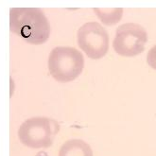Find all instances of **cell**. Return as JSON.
Masks as SVG:
<instances>
[{"mask_svg":"<svg viewBox=\"0 0 156 156\" xmlns=\"http://www.w3.org/2000/svg\"><path fill=\"white\" fill-rule=\"evenodd\" d=\"M10 30L27 44L40 45L48 41L51 26L45 13L39 8H12Z\"/></svg>","mask_w":156,"mask_h":156,"instance_id":"cell-1","label":"cell"},{"mask_svg":"<svg viewBox=\"0 0 156 156\" xmlns=\"http://www.w3.org/2000/svg\"><path fill=\"white\" fill-rule=\"evenodd\" d=\"M84 57L72 47H56L48 56V72L58 82L67 83L78 79L84 68Z\"/></svg>","mask_w":156,"mask_h":156,"instance_id":"cell-2","label":"cell"},{"mask_svg":"<svg viewBox=\"0 0 156 156\" xmlns=\"http://www.w3.org/2000/svg\"><path fill=\"white\" fill-rule=\"evenodd\" d=\"M56 120L47 116H33L25 120L18 129L20 142L30 149H47L52 146L59 133Z\"/></svg>","mask_w":156,"mask_h":156,"instance_id":"cell-3","label":"cell"},{"mask_svg":"<svg viewBox=\"0 0 156 156\" xmlns=\"http://www.w3.org/2000/svg\"><path fill=\"white\" fill-rule=\"evenodd\" d=\"M79 48L92 60L103 58L109 51L110 38L107 30L98 22H87L77 32Z\"/></svg>","mask_w":156,"mask_h":156,"instance_id":"cell-4","label":"cell"},{"mask_svg":"<svg viewBox=\"0 0 156 156\" xmlns=\"http://www.w3.org/2000/svg\"><path fill=\"white\" fill-rule=\"evenodd\" d=\"M148 42V33L144 27L136 23H125L116 30L113 48L122 57H134L145 50Z\"/></svg>","mask_w":156,"mask_h":156,"instance_id":"cell-5","label":"cell"},{"mask_svg":"<svg viewBox=\"0 0 156 156\" xmlns=\"http://www.w3.org/2000/svg\"><path fill=\"white\" fill-rule=\"evenodd\" d=\"M58 156H94V153L91 146L86 141L73 138L62 145Z\"/></svg>","mask_w":156,"mask_h":156,"instance_id":"cell-6","label":"cell"},{"mask_svg":"<svg viewBox=\"0 0 156 156\" xmlns=\"http://www.w3.org/2000/svg\"><path fill=\"white\" fill-rule=\"evenodd\" d=\"M93 12L97 17L105 26H114L117 24L122 19L124 10L122 8H115V9H100L94 8Z\"/></svg>","mask_w":156,"mask_h":156,"instance_id":"cell-7","label":"cell"},{"mask_svg":"<svg viewBox=\"0 0 156 156\" xmlns=\"http://www.w3.org/2000/svg\"><path fill=\"white\" fill-rule=\"evenodd\" d=\"M147 62L154 70H156V44L150 49L147 55Z\"/></svg>","mask_w":156,"mask_h":156,"instance_id":"cell-8","label":"cell"}]
</instances>
